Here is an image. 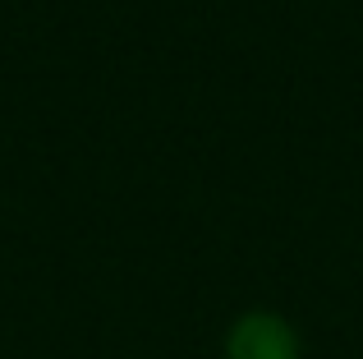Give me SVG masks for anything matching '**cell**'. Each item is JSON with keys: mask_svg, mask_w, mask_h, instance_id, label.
<instances>
[{"mask_svg": "<svg viewBox=\"0 0 363 359\" xmlns=\"http://www.w3.org/2000/svg\"><path fill=\"white\" fill-rule=\"evenodd\" d=\"M225 359H299V336L276 314H244L230 327Z\"/></svg>", "mask_w": 363, "mask_h": 359, "instance_id": "cell-1", "label": "cell"}]
</instances>
